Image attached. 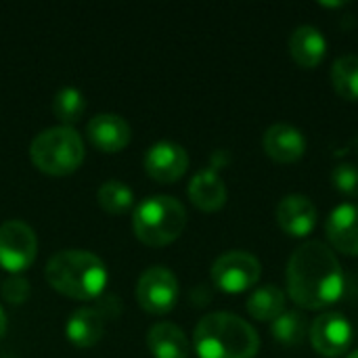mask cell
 <instances>
[{"mask_svg":"<svg viewBox=\"0 0 358 358\" xmlns=\"http://www.w3.org/2000/svg\"><path fill=\"white\" fill-rule=\"evenodd\" d=\"M185 227L187 210L172 195H151L143 199L132 218L134 235L151 248H162L176 241Z\"/></svg>","mask_w":358,"mask_h":358,"instance_id":"cell-4","label":"cell"},{"mask_svg":"<svg viewBox=\"0 0 358 358\" xmlns=\"http://www.w3.org/2000/svg\"><path fill=\"white\" fill-rule=\"evenodd\" d=\"M289 52L300 67L313 69L325 59L327 40L321 34V29L313 25H300L289 36Z\"/></svg>","mask_w":358,"mask_h":358,"instance_id":"cell-16","label":"cell"},{"mask_svg":"<svg viewBox=\"0 0 358 358\" xmlns=\"http://www.w3.org/2000/svg\"><path fill=\"white\" fill-rule=\"evenodd\" d=\"M346 358H358V350H352V352H348Z\"/></svg>","mask_w":358,"mask_h":358,"instance_id":"cell-27","label":"cell"},{"mask_svg":"<svg viewBox=\"0 0 358 358\" xmlns=\"http://www.w3.org/2000/svg\"><path fill=\"white\" fill-rule=\"evenodd\" d=\"M227 185L214 168L199 170L189 182V199L203 212H216L227 203Z\"/></svg>","mask_w":358,"mask_h":358,"instance_id":"cell-15","label":"cell"},{"mask_svg":"<svg viewBox=\"0 0 358 358\" xmlns=\"http://www.w3.org/2000/svg\"><path fill=\"white\" fill-rule=\"evenodd\" d=\"M4 331H6V315H4V308L0 306V340L4 336Z\"/></svg>","mask_w":358,"mask_h":358,"instance_id":"cell-26","label":"cell"},{"mask_svg":"<svg viewBox=\"0 0 358 358\" xmlns=\"http://www.w3.org/2000/svg\"><path fill=\"white\" fill-rule=\"evenodd\" d=\"M38 239L34 229L23 220H6L0 224V266L19 275L36 260Z\"/></svg>","mask_w":358,"mask_h":358,"instance_id":"cell-7","label":"cell"},{"mask_svg":"<svg viewBox=\"0 0 358 358\" xmlns=\"http://www.w3.org/2000/svg\"><path fill=\"white\" fill-rule=\"evenodd\" d=\"M331 82L336 92L346 101H358V57L344 55L331 67Z\"/></svg>","mask_w":358,"mask_h":358,"instance_id":"cell-21","label":"cell"},{"mask_svg":"<svg viewBox=\"0 0 358 358\" xmlns=\"http://www.w3.org/2000/svg\"><path fill=\"white\" fill-rule=\"evenodd\" d=\"M105 262L88 250H61L46 262V281L73 300H94L107 285Z\"/></svg>","mask_w":358,"mask_h":358,"instance_id":"cell-3","label":"cell"},{"mask_svg":"<svg viewBox=\"0 0 358 358\" xmlns=\"http://www.w3.org/2000/svg\"><path fill=\"white\" fill-rule=\"evenodd\" d=\"M287 296L306 310L336 304L344 294V273L334 250L321 241L300 245L287 262Z\"/></svg>","mask_w":358,"mask_h":358,"instance_id":"cell-1","label":"cell"},{"mask_svg":"<svg viewBox=\"0 0 358 358\" xmlns=\"http://www.w3.org/2000/svg\"><path fill=\"white\" fill-rule=\"evenodd\" d=\"M178 279L166 266L147 268L136 283V300L151 315H166L176 306Z\"/></svg>","mask_w":358,"mask_h":358,"instance_id":"cell-8","label":"cell"},{"mask_svg":"<svg viewBox=\"0 0 358 358\" xmlns=\"http://www.w3.org/2000/svg\"><path fill=\"white\" fill-rule=\"evenodd\" d=\"M262 275L260 260L243 250H233L216 258L212 264V281L227 294H241L252 289Z\"/></svg>","mask_w":358,"mask_h":358,"instance_id":"cell-6","label":"cell"},{"mask_svg":"<svg viewBox=\"0 0 358 358\" xmlns=\"http://www.w3.org/2000/svg\"><path fill=\"white\" fill-rule=\"evenodd\" d=\"M262 147L273 162L287 166L306 153V136L292 124H273L262 136Z\"/></svg>","mask_w":358,"mask_h":358,"instance_id":"cell-12","label":"cell"},{"mask_svg":"<svg viewBox=\"0 0 358 358\" xmlns=\"http://www.w3.org/2000/svg\"><path fill=\"white\" fill-rule=\"evenodd\" d=\"M88 138L92 141V145L105 153H115L122 151L132 136L130 124L117 115V113H99L88 122Z\"/></svg>","mask_w":358,"mask_h":358,"instance_id":"cell-14","label":"cell"},{"mask_svg":"<svg viewBox=\"0 0 358 358\" xmlns=\"http://www.w3.org/2000/svg\"><path fill=\"white\" fill-rule=\"evenodd\" d=\"M29 296V281L21 275H13L2 283V298L10 304H23Z\"/></svg>","mask_w":358,"mask_h":358,"instance_id":"cell-25","label":"cell"},{"mask_svg":"<svg viewBox=\"0 0 358 358\" xmlns=\"http://www.w3.org/2000/svg\"><path fill=\"white\" fill-rule=\"evenodd\" d=\"M308 336H310L313 348L321 357L338 358L350 348L352 325L340 313H323L313 321Z\"/></svg>","mask_w":358,"mask_h":358,"instance_id":"cell-9","label":"cell"},{"mask_svg":"<svg viewBox=\"0 0 358 358\" xmlns=\"http://www.w3.org/2000/svg\"><path fill=\"white\" fill-rule=\"evenodd\" d=\"M99 206L109 214H126L134 206L132 189L122 180H107L96 191Z\"/></svg>","mask_w":358,"mask_h":358,"instance_id":"cell-23","label":"cell"},{"mask_svg":"<svg viewBox=\"0 0 358 358\" xmlns=\"http://www.w3.org/2000/svg\"><path fill=\"white\" fill-rule=\"evenodd\" d=\"M103 331H105L103 315L96 308H88V306L73 310L65 323V336L78 348L94 346L103 338Z\"/></svg>","mask_w":358,"mask_h":358,"instance_id":"cell-18","label":"cell"},{"mask_svg":"<svg viewBox=\"0 0 358 358\" xmlns=\"http://www.w3.org/2000/svg\"><path fill=\"white\" fill-rule=\"evenodd\" d=\"M331 180H334V187L338 189V193H342L344 197H350V199H358V166L355 164L336 166L331 172Z\"/></svg>","mask_w":358,"mask_h":358,"instance_id":"cell-24","label":"cell"},{"mask_svg":"<svg viewBox=\"0 0 358 358\" xmlns=\"http://www.w3.org/2000/svg\"><path fill=\"white\" fill-rule=\"evenodd\" d=\"M199 358H254L260 350L256 329L233 313L206 315L193 334Z\"/></svg>","mask_w":358,"mask_h":358,"instance_id":"cell-2","label":"cell"},{"mask_svg":"<svg viewBox=\"0 0 358 358\" xmlns=\"http://www.w3.org/2000/svg\"><path fill=\"white\" fill-rule=\"evenodd\" d=\"M248 313L256 321L273 323L285 313V294L277 285H262L248 298Z\"/></svg>","mask_w":358,"mask_h":358,"instance_id":"cell-19","label":"cell"},{"mask_svg":"<svg viewBox=\"0 0 358 358\" xmlns=\"http://www.w3.org/2000/svg\"><path fill=\"white\" fill-rule=\"evenodd\" d=\"M277 224L289 237H306L317 224V208L310 197L292 193L283 197L275 210Z\"/></svg>","mask_w":358,"mask_h":358,"instance_id":"cell-11","label":"cell"},{"mask_svg":"<svg viewBox=\"0 0 358 358\" xmlns=\"http://www.w3.org/2000/svg\"><path fill=\"white\" fill-rule=\"evenodd\" d=\"M327 239L331 248L344 256H358V206L342 203L338 206L325 224Z\"/></svg>","mask_w":358,"mask_h":358,"instance_id":"cell-13","label":"cell"},{"mask_svg":"<svg viewBox=\"0 0 358 358\" xmlns=\"http://www.w3.org/2000/svg\"><path fill=\"white\" fill-rule=\"evenodd\" d=\"M271 334H273L275 342H279L287 348L300 346L308 334L306 317L298 310H285L279 319H275L271 323Z\"/></svg>","mask_w":358,"mask_h":358,"instance_id":"cell-20","label":"cell"},{"mask_svg":"<svg viewBox=\"0 0 358 358\" xmlns=\"http://www.w3.org/2000/svg\"><path fill=\"white\" fill-rule=\"evenodd\" d=\"M86 109V99L76 86H63L52 99V113L63 126H71L82 120Z\"/></svg>","mask_w":358,"mask_h":358,"instance_id":"cell-22","label":"cell"},{"mask_svg":"<svg viewBox=\"0 0 358 358\" xmlns=\"http://www.w3.org/2000/svg\"><path fill=\"white\" fill-rule=\"evenodd\" d=\"M189 168V153L172 141H157L145 153V170L157 182H176Z\"/></svg>","mask_w":358,"mask_h":358,"instance_id":"cell-10","label":"cell"},{"mask_svg":"<svg viewBox=\"0 0 358 358\" xmlns=\"http://www.w3.org/2000/svg\"><path fill=\"white\" fill-rule=\"evenodd\" d=\"M34 166L46 174L63 176L80 168L84 162V141L71 126L44 128L29 145Z\"/></svg>","mask_w":358,"mask_h":358,"instance_id":"cell-5","label":"cell"},{"mask_svg":"<svg viewBox=\"0 0 358 358\" xmlns=\"http://www.w3.org/2000/svg\"><path fill=\"white\" fill-rule=\"evenodd\" d=\"M147 346L155 358H187L191 352L185 331L168 321H159L147 331Z\"/></svg>","mask_w":358,"mask_h":358,"instance_id":"cell-17","label":"cell"}]
</instances>
